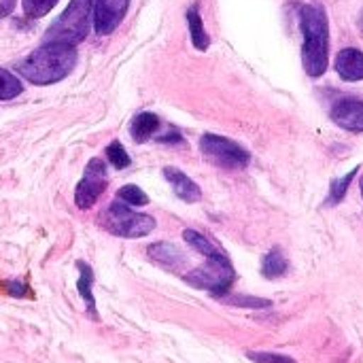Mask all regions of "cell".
Here are the masks:
<instances>
[{
    "label": "cell",
    "mask_w": 363,
    "mask_h": 363,
    "mask_svg": "<svg viewBox=\"0 0 363 363\" xmlns=\"http://www.w3.org/2000/svg\"><path fill=\"white\" fill-rule=\"evenodd\" d=\"M183 238L191 249L202 253L204 259H206L204 266L187 272L185 281L196 289H204V291L213 294L215 298H223L230 291V287L234 285V279H236V272H234V266H232L230 257L215 242H211L206 236H202L196 230H185Z\"/></svg>",
    "instance_id": "obj_1"
},
{
    "label": "cell",
    "mask_w": 363,
    "mask_h": 363,
    "mask_svg": "<svg viewBox=\"0 0 363 363\" xmlns=\"http://www.w3.org/2000/svg\"><path fill=\"white\" fill-rule=\"evenodd\" d=\"M300 28L304 34L302 64L308 77H321L330 66V21L321 4L300 6Z\"/></svg>",
    "instance_id": "obj_2"
},
{
    "label": "cell",
    "mask_w": 363,
    "mask_h": 363,
    "mask_svg": "<svg viewBox=\"0 0 363 363\" xmlns=\"http://www.w3.org/2000/svg\"><path fill=\"white\" fill-rule=\"evenodd\" d=\"M74 64L77 51L72 45L45 43L19 64V72L34 85H51L68 77Z\"/></svg>",
    "instance_id": "obj_3"
},
{
    "label": "cell",
    "mask_w": 363,
    "mask_h": 363,
    "mask_svg": "<svg viewBox=\"0 0 363 363\" xmlns=\"http://www.w3.org/2000/svg\"><path fill=\"white\" fill-rule=\"evenodd\" d=\"M89 15H91V0H70L64 13L45 32V40L74 47L89 32Z\"/></svg>",
    "instance_id": "obj_4"
},
{
    "label": "cell",
    "mask_w": 363,
    "mask_h": 363,
    "mask_svg": "<svg viewBox=\"0 0 363 363\" xmlns=\"http://www.w3.org/2000/svg\"><path fill=\"white\" fill-rule=\"evenodd\" d=\"M104 228L121 238H143L155 230V219L145 213L132 211L125 202H113L102 217Z\"/></svg>",
    "instance_id": "obj_5"
},
{
    "label": "cell",
    "mask_w": 363,
    "mask_h": 363,
    "mask_svg": "<svg viewBox=\"0 0 363 363\" xmlns=\"http://www.w3.org/2000/svg\"><path fill=\"white\" fill-rule=\"evenodd\" d=\"M200 149L211 162H215L223 168H245L251 160L247 149H242L238 143H234L225 136H217V134H204L200 140Z\"/></svg>",
    "instance_id": "obj_6"
},
{
    "label": "cell",
    "mask_w": 363,
    "mask_h": 363,
    "mask_svg": "<svg viewBox=\"0 0 363 363\" xmlns=\"http://www.w3.org/2000/svg\"><path fill=\"white\" fill-rule=\"evenodd\" d=\"M104 174H106L104 162L100 157H94L85 168V177L74 189V202L79 208H91L98 202V198L104 194V187H106Z\"/></svg>",
    "instance_id": "obj_7"
},
{
    "label": "cell",
    "mask_w": 363,
    "mask_h": 363,
    "mask_svg": "<svg viewBox=\"0 0 363 363\" xmlns=\"http://www.w3.org/2000/svg\"><path fill=\"white\" fill-rule=\"evenodd\" d=\"M130 0H98L94 11V26L100 36L111 34L125 17Z\"/></svg>",
    "instance_id": "obj_8"
},
{
    "label": "cell",
    "mask_w": 363,
    "mask_h": 363,
    "mask_svg": "<svg viewBox=\"0 0 363 363\" xmlns=\"http://www.w3.org/2000/svg\"><path fill=\"white\" fill-rule=\"evenodd\" d=\"M332 121L342 130L363 132V102L357 98H342L332 106Z\"/></svg>",
    "instance_id": "obj_9"
},
{
    "label": "cell",
    "mask_w": 363,
    "mask_h": 363,
    "mask_svg": "<svg viewBox=\"0 0 363 363\" xmlns=\"http://www.w3.org/2000/svg\"><path fill=\"white\" fill-rule=\"evenodd\" d=\"M334 68H336V72H338V74H340L345 81H362L363 79V51L355 49V47L342 49V51L336 55Z\"/></svg>",
    "instance_id": "obj_10"
},
{
    "label": "cell",
    "mask_w": 363,
    "mask_h": 363,
    "mask_svg": "<svg viewBox=\"0 0 363 363\" xmlns=\"http://www.w3.org/2000/svg\"><path fill=\"white\" fill-rule=\"evenodd\" d=\"M164 177H166V181L172 185L174 194H177L181 200H185V202H198V200L202 198L200 187H198L185 172H181L179 168H172V166L164 168Z\"/></svg>",
    "instance_id": "obj_11"
},
{
    "label": "cell",
    "mask_w": 363,
    "mask_h": 363,
    "mask_svg": "<svg viewBox=\"0 0 363 363\" xmlns=\"http://www.w3.org/2000/svg\"><path fill=\"white\" fill-rule=\"evenodd\" d=\"M147 253L155 264H160L168 270H179L185 264V257L179 251V247H174L170 242H155L147 249Z\"/></svg>",
    "instance_id": "obj_12"
},
{
    "label": "cell",
    "mask_w": 363,
    "mask_h": 363,
    "mask_svg": "<svg viewBox=\"0 0 363 363\" xmlns=\"http://www.w3.org/2000/svg\"><path fill=\"white\" fill-rule=\"evenodd\" d=\"M287 270H289V262H287L285 253H283L279 247L270 249V251L264 255L262 274H264L266 279H270V281H272V279H281Z\"/></svg>",
    "instance_id": "obj_13"
},
{
    "label": "cell",
    "mask_w": 363,
    "mask_h": 363,
    "mask_svg": "<svg viewBox=\"0 0 363 363\" xmlns=\"http://www.w3.org/2000/svg\"><path fill=\"white\" fill-rule=\"evenodd\" d=\"M187 26H189V34H191L194 47L200 49V51H206L208 45H211V38H208V34H206V30H204L202 17H200V11H198L196 4L187 11Z\"/></svg>",
    "instance_id": "obj_14"
},
{
    "label": "cell",
    "mask_w": 363,
    "mask_h": 363,
    "mask_svg": "<svg viewBox=\"0 0 363 363\" xmlns=\"http://www.w3.org/2000/svg\"><path fill=\"white\" fill-rule=\"evenodd\" d=\"M160 128V119H157V115H153V113H140V115H136L134 117V121H132V136H134V140L136 143H147L151 136H153V132Z\"/></svg>",
    "instance_id": "obj_15"
},
{
    "label": "cell",
    "mask_w": 363,
    "mask_h": 363,
    "mask_svg": "<svg viewBox=\"0 0 363 363\" xmlns=\"http://www.w3.org/2000/svg\"><path fill=\"white\" fill-rule=\"evenodd\" d=\"M77 266H79V270H81V277H79V283H77L79 294H81V296H83V300L87 302V308H89L91 317H96V300H94V296H91L94 272H91V268H89L87 264H83V262H79Z\"/></svg>",
    "instance_id": "obj_16"
},
{
    "label": "cell",
    "mask_w": 363,
    "mask_h": 363,
    "mask_svg": "<svg viewBox=\"0 0 363 363\" xmlns=\"http://www.w3.org/2000/svg\"><path fill=\"white\" fill-rule=\"evenodd\" d=\"M359 172V166H355L351 172H347L342 179H334L332 181V187H330V198H328V204H340L342 202V198L347 196V191H349V185L353 183V179H355V174Z\"/></svg>",
    "instance_id": "obj_17"
},
{
    "label": "cell",
    "mask_w": 363,
    "mask_h": 363,
    "mask_svg": "<svg viewBox=\"0 0 363 363\" xmlns=\"http://www.w3.org/2000/svg\"><path fill=\"white\" fill-rule=\"evenodd\" d=\"M19 94H21V81L13 72L0 68V100H11Z\"/></svg>",
    "instance_id": "obj_18"
},
{
    "label": "cell",
    "mask_w": 363,
    "mask_h": 363,
    "mask_svg": "<svg viewBox=\"0 0 363 363\" xmlns=\"http://www.w3.org/2000/svg\"><path fill=\"white\" fill-rule=\"evenodd\" d=\"M119 200L130 204V206H145V204H149L147 194L140 187H136V185H123L119 189Z\"/></svg>",
    "instance_id": "obj_19"
},
{
    "label": "cell",
    "mask_w": 363,
    "mask_h": 363,
    "mask_svg": "<svg viewBox=\"0 0 363 363\" xmlns=\"http://www.w3.org/2000/svg\"><path fill=\"white\" fill-rule=\"evenodd\" d=\"M57 4V0H21L23 13L28 17H45L53 6Z\"/></svg>",
    "instance_id": "obj_20"
},
{
    "label": "cell",
    "mask_w": 363,
    "mask_h": 363,
    "mask_svg": "<svg viewBox=\"0 0 363 363\" xmlns=\"http://www.w3.org/2000/svg\"><path fill=\"white\" fill-rule=\"evenodd\" d=\"M106 157H108V162L115 166V168H128L130 166V155H128V151L123 149V145L119 143V140H113L108 147H106Z\"/></svg>",
    "instance_id": "obj_21"
},
{
    "label": "cell",
    "mask_w": 363,
    "mask_h": 363,
    "mask_svg": "<svg viewBox=\"0 0 363 363\" xmlns=\"http://www.w3.org/2000/svg\"><path fill=\"white\" fill-rule=\"evenodd\" d=\"M225 302L232 306H242V308H270L272 306L270 300L249 298V296H230V298H225Z\"/></svg>",
    "instance_id": "obj_22"
},
{
    "label": "cell",
    "mask_w": 363,
    "mask_h": 363,
    "mask_svg": "<svg viewBox=\"0 0 363 363\" xmlns=\"http://www.w3.org/2000/svg\"><path fill=\"white\" fill-rule=\"evenodd\" d=\"M249 359L255 363H296L291 357L277 353H249Z\"/></svg>",
    "instance_id": "obj_23"
},
{
    "label": "cell",
    "mask_w": 363,
    "mask_h": 363,
    "mask_svg": "<svg viewBox=\"0 0 363 363\" xmlns=\"http://www.w3.org/2000/svg\"><path fill=\"white\" fill-rule=\"evenodd\" d=\"M17 0H0V17H6L13 9H15Z\"/></svg>",
    "instance_id": "obj_24"
},
{
    "label": "cell",
    "mask_w": 363,
    "mask_h": 363,
    "mask_svg": "<svg viewBox=\"0 0 363 363\" xmlns=\"http://www.w3.org/2000/svg\"><path fill=\"white\" fill-rule=\"evenodd\" d=\"M362 196H363V177H362Z\"/></svg>",
    "instance_id": "obj_25"
}]
</instances>
